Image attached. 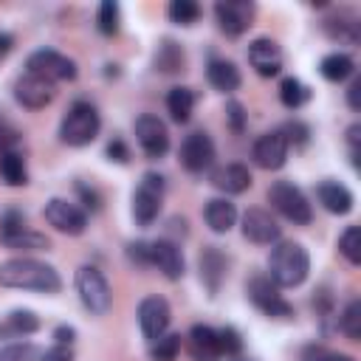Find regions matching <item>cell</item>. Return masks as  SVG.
Segmentation results:
<instances>
[{
    "instance_id": "obj_50",
    "label": "cell",
    "mask_w": 361,
    "mask_h": 361,
    "mask_svg": "<svg viewBox=\"0 0 361 361\" xmlns=\"http://www.w3.org/2000/svg\"><path fill=\"white\" fill-rule=\"evenodd\" d=\"M358 141H361V127L353 124V127L347 130V144H350V155H353V164H355V166H358Z\"/></svg>"
},
{
    "instance_id": "obj_24",
    "label": "cell",
    "mask_w": 361,
    "mask_h": 361,
    "mask_svg": "<svg viewBox=\"0 0 361 361\" xmlns=\"http://www.w3.org/2000/svg\"><path fill=\"white\" fill-rule=\"evenodd\" d=\"M203 220L214 234H226L237 223V206L228 197H212L203 209Z\"/></svg>"
},
{
    "instance_id": "obj_48",
    "label": "cell",
    "mask_w": 361,
    "mask_h": 361,
    "mask_svg": "<svg viewBox=\"0 0 361 361\" xmlns=\"http://www.w3.org/2000/svg\"><path fill=\"white\" fill-rule=\"evenodd\" d=\"M107 158L116 161V164H127V161H130V149H127V144H124L121 138H113V141L107 144Z\"/></svg>"
},
{
    "instance_id": "obj_5",
    "label": "cell",
    "mask_w": 361,
    "mask_h": 361,
    "mask_svg": "<svg viewBox=\"0 0 361 361\" xmlns=\"http://www.w3.org/2000/svg\"><path fill=\"white\" fill-rule=\"evenodd\" d=\"M268 203L274 206L276 214H282L293 226H307L313 220V209H310L305 192L290 180H276L268 189Z\"/></svg>"
},
{
    "instance_id": "obj_52",
    "label": "cell",
    "mask_w": 361,
    "mask_h": 361,
    "mask_svg": "<svg viewBox=\"0 0 361 361\" xmlns=\"http://www.w3.org/2000/svg\"><path fill=\"white\" fill-rule=\"evenodd\" d=\"M14 48V37L11 34H0V59H6Z\"/></svg>"
},
{
    "instance_id": "obj_44",
    "label": "cell",
    "mask_w": 361,
    "mask_h": 361,
    "mask_svg": "<svg viewBox=\"0 0 361 361\" xmlns=\"http://www.w3.org/2000/svg\"><path fill=\"white\" fill-rule=\"evenodd\" d=\"M17 144H20V130H17L11 121L0 118V155L17 149Z\"/></svg>"
},
{
    "instance_id": "obj_12",
    "label": "cell",
    "mask_w": 361,
    "mask_h": 361,
    "mask_svg": "<svg viewBox=\"0 0 361 361\" xmlns=\"http://www.w3.org/2000/svg\"><path fill=\"white\" fill-rule=\"evenodd\" d=\"M169 322H172V310L169 302L164 296H144L138 305V324L147 341L161 338L164 333H169Z\"/></svg>"
},
{
    "instance_id": "obj_27",
    "label": "cell",
    "mask_w": 361,
    "mask_h": 361,
    "mask_svg": "<svg viewBox=\"0 0 361 361\" xmlns=\"http://www.w3.org/2000/svg\"><path fill=\"white\" fill-rule=\"evenodd\" d=\"M186 65V51L175 39H164L152 54V68L158 73H178Z\"/></svg>"
},
{
    "instance_id": "obj_20",
    "label": "cell",
    "mask_w": 361,
    "mask_h": 361,
    "mask_svg": "<svg viewBox=\"0 0 361 361\" xmlns=\"http://www.w3.org/2000/svg\"><path fill=\"white\" fill-rule=\"evenodd\" d=\"M200 282L206 285L209 296H217L223 279H226V271H228V259L226 254L217 248V245H206L203 254H200Z\"/></svg>"
},
{
    "instance_id": "obj_29",
    "label": "cell",
    "mask_w": 361,
    "mask_h": 361,
    "mask_svg": "<svg viewBox=\"0 0 361 361\" xmlns=\"http://www.w3.org/2000/svg\"><path fill=\"white\" fill-rule=\"evenodd\" d=\"M319 73L327 79V82H344L355 73V62L350 54H341V51H333L327 56H322L319 62Z\"/></svg>"
},
{
    "instance_id": "obj_40",
    "label": "cell",
    "mask_w": 361,
    "mask_h": 361,
    "mask_svg": "<svg viewBox=\"0 0 361 361\" xmlns=\"http://www.w3.org/2000/svg\"><path fill=\"white\" fill-rule=\"evenodd\" d=\"M37 347L31 341H14L0 347V361H37Z\"/></svg>"
},
{
    "instance_id": "obj_53",
    "label": "cell",
    "mask_w": 361,
    "mask_h": 361,
    "mask_svg": "<svg viewBox=\"0 0 361 361\" xmlns=\"http://www.w3.org/2000/svg\"><path fill=\"white\" fill-rule=\"evenodd\" d=\"M237 361H251V358H237Z\"/></svg>"
},
{
    "instance_id": "obj_1",
    "label": "cell",
    "mask_w": 361,
    "mask_h": 361,
    "mask_svg": "<svg viewBox=\"0 0 361 361\" xmlns=\"http://www.w3.org/2000/svg\"><path fill=\"white\" fill-rule=\"evenodd\" d=\"M0 288L37 290V293H59L62 276L48 262H39L34 257H14V259L0 262Z\"/></svg>"
},
{
    "instance_id": "obj_33",
    "label": "cell",
    "mask_w": 361,
    "mask_h": 361,
    "mask_svg": "<svg viewBox=\"0 0 361 361\" xmlns=\"http://www.w3.org/2000/svg\"><path fill=\"white\" fill-rule=\"evenodd\" d=\"M180 344H183L180 333H164L161 338L149 341V358L152 361H175L180 353Z\"/></svg>"
},
{
    "instance_id": "obj_38",
    "label": "cell",
    "mask_w": 361,
    "mask_h": 361,
    "mask_svg": "<svg viewBox=\"0 0 361 361\" xmlns=\"http://www.w3.org/2000/svg\"><path fill=\"white\" fill-rule=\"evenodd\" d=\"M279 133H282L288 149H290V147H293V149H302V147H307V141H310V127H307L305 121H299V118L285 121V124L279 127Z\"/></svg>"
},
{
    "instance_id": "obj_6",
    "label": "cell",
    "mask_w": 361,
    "mask_h": 361,
    "mask_svg": "<svg viewBox=\"0 0 361 361\" xmlns=\"http://www.w3.org/2000/svg\"><path fill=\"white\" fill-rule=\"evenodd\" d=\"M76 293H79V302L85 305L87 313L93 316H104L113 305V293H110V285L104 279V274L96 268V265H79L76 271Z\"/></svg>"
},
{
    "instance_id": "obj_23",
    "label": "cell",
    "mask_w": 361,
    "mask_h": 361,
    "mask_svg": "<svg viewBox=\"0 0 361 361\" xmlns=\"http://www.w3.org/2000/svg\"><path fill=\"white\" fill-rule=\"evenodd\" d=\"M316 197H319V203L330 214H350L353 212V203H355L353 192L344 183H338V180H322L316 186Z\"/></svg>"
},
{
    "instance_id": "obj_31",
    "label": "cell",
    "mask_w": 361,
    "mask_h": 361,
    "mask_svg": "<svg viewBox=\"0 0 361 361\" xmlns=\"http://www.w3.org/2000/svg\"><path fill=\"white\" fill-rule=\"evenodd\" d=\"M279 102L288 110H299V107H305L310 102V87L296 76H285L279 82Z\"/></svg>"
},
{
    "instance_id": "obj_39",
    "label": "cell",
    "mask_w": 361,
    "mask_h": 361,
    "mask_svg": "<svg viewBox=\"0 0 361 361\" xmlns=\"http://www.w3.org/2000/svg\"><path fill=\"white\" fill-rule=\"evenodd\" d=\"M217 344H220V355L237 358V355L243 353V336H240V330L231 327V324H226V327L217 330Z\"/></svg>"
},
{
    "instance_id": "obj_17",
    "label": "cell",
    "mask_w": 361,
    "mask_h": 361,
    "mask_svg": "<svg viewBox=\"0 0 361 361\" xmlns=\"http://www.w3.org/2000/svg\"><path fill=\"white\" fill-rule=\"evenodd\" d=\"M248 65H251L259 76H265V79L276 76V73L282 71V48H279V42L271 39V37H257V39H251V42H248Z\"/></svg>"
},
{
    "instance_id": "obj_9",
    "label": "cell",
    "mask_w": 361,
    "mask_h": 361,
    "mask_svg": "<svg viewBox=\"0 0 361 361\" xmlns=\"http://www.w3.org/2000/svg\"><path fill=\"white\" fill-rule=\"evenodd\" d=\"M42 214H45V220L56 231H62L68 237H79L87 228V212L82 206H76L73 200H65V197H51L45 203V212Z\"/></svg>"
},
{
    "instance_id": "obj_49",
    "label": "cell",
    "mask_w": 361,
    "mask_h": 361,
    "mask_svg": "<svg viewBox=\"0 0 361 361\" xmlns=\"http://www.w3.org/2000/svg\"><path fill=\"white\" fill-rule=\"evenodd\" d=\"M347 104H350V110H361V79H353L350 82V87H347Z\"/></svg>"
},
{
    "instance_id": "obj_51",
    "label": "cell",
    "mask_w": 361,
    "mask_h": 361,
    "mask_svg": "<svg viewBox=\"0 0 361 361\" xmlns=\"http://www.w3.org/2000/svg\"><path fill=\"white\" fill-rule=\"evenodd\" d=\"M54 338H56V344H73L76 330H73V327H68V324H59V327L54 330Z\"/></svg>"
},
{
    "instance_id": "obj_21",
    "label": "cell",
    "mask_w": 361,
    "mask_h": 361,
    "mask_svg": "<svg viewBox=\"0 0 361 361\" xmlns=\"http://www.w3.org/2000/svg\"><path fill=\"white\" fill-rule=\"evenodd\" d=\"M186 347L192 361H220V344H217V330L209 324H192L186 333Z\"/></svg>"
},
{
    "instance_id": "obj_22",
    "label": "cell",
    "mask_w": 361,
    "mask_h": 361,
    "mask_svg": "<svg viewBox=\"0 0 361 361\" xmlns=\"http://www.w3.org/2000/svg\"><path fill=\"white\" fill-rule=\"evenodd\" d=\"M209 180H212L214 189H220L226 195H243L251 186V172L243 164H226V166L212 169Z\"/></svg>"
},
{
    "instance_id": "obj_36",
    "label": "cell",
    "mask_w": 361,
    "mask_h": 361,
    "mask_svg": "<svg viewBox=\"0 0 361 361\" xmlns=\"http://www.w3.org/2000/svg\"><path fill=\"white\" fill-rule=\"evenodd\" d=\"M166 14L175 25H195L200 20V6L195 0H172Z\"/></svg>"
},
{
    "instance_id": "obj_25",
    "label": "cell",
    "mask_w": 361,
    "mask_h": 361,
    "mask_svg": "<svg viewBox=\"0 0 361 361\" xmlns=\"http://www.w3.org/2000/svg\"><path fill=\"white\" fill-rule=\"evenodd\" d=\"M42 327L39 316L34 310H11L0 319V338H25Z\"/></svg>"
},
{
    "instance_id": "obj_13",
    "label": "cell",
    "mask_w": 361,
    "mask_h": 361,
    "mask_svg": "<svg viewBox=\"0 0 361 361\" xmlns=\"http://www.w3.org/2000/svg\"><path fill=\"white\" fill-rule=\"evenodd\" d=\"M135 138H138L147 158H164L169 149V130L152 113H144L135 118Z\"/></svg>"
},
{
    "instance_id": "obj_15",
    "label": "cell",
    "mask_w": 361,
    "mask_h": 361,
    "mask_svg": "<svg viewBox=\"0 0 361 361\" xmlns=\"http://www.w3.org/2000/svg\"><path fill=\"white\" fill-rule=\"evenodd\" d=\"M251 158H254V164H257L259 169H265V172L282 169L285 161H288V144H285L282 133H279V130L262 133V135L254 141V147H251Z\"/></svg>"
},
{
    "instance_id": "obj_4",
    "label": "cell",
    "mask_w": 361,
    "mask_h": 361,
    "mask_svg": "<svg viewBox=\"0 0 361 361\" xmlns=\"http://www.w3.org/2000/svg\"><path fill=\"white\" fill-rule=\"evenodd\" d=\"M164 192H166V180L158 172H144L135 192H133V217L141 228L152 226L161 214L164 206Z\"/></svg>"
},
{
    "instance_id": "obj_37",
    "label": "cell",
    "mask_w": 361,
    "mask_h": 361,
    "mask_svg": "<svg viewBox=\"0 0 361 361\" xmlns=\"http://www.w3.org/2000/svg\"><path fill=\"white\" fill-rule=\"evenodd\" d=\"M96 25H99V31H102L104 37H113V34H118V25H121V8H118V3H113V0H104V3L99 6V14H96Z\"/></svg>"
},
{
    "instance_id": "obj_10",
    "label": "cell",
    "mask_w": 361,
    "mask_h": 361,
    "mask_svg": "<svg viewBox=\"0 0 361 361\" xmlns=\"http://www.w3.org/2000/svg\"><path fill=\"white\" fill-rule=\"evenodd\" d=\"M254 3L251 0H220L214 3V20L226 37H243L254 23Z\"/></svg>"
},
{
    "instance_id": "obj_42",
    "label": "cell",
    "mask_w": 361,
    "mask_h": 361,
    "mask_svg": "<svg viewBox=\"0 0 361 361\" xmlns=\"http://www.w3.org/2000/svg\"><path fill=\"white\" fill-rule=\"evenodd\" d=\"M302 361H355V358L344 355V353H336V350H327L322 344H310V347H305Z\"/></svg>"
},
{
    "instance_id": "obj_11",
    "label": "cell",
    "mask_w": 361,
    "mask_h": 361,
    "mask_svg": "<svg viewBox=\"0 0 361 361\" xmlns=\"http://www.w3.org/2000/svg\"><path fill=\"white\" fill-rule=\"evenodd\" d=\"M178 158H180V166L186 172L200 175L203 169H209L214 164V141L209 138V133L195 130L183 138V144L178 149Z\"/></svg>"
},
{
    "instance_id": "obj_41",
    "label": "cell",
    "mask_w": 361,
    "mask_h": 361,
    "mask_svg": "<svg viewBox=\"0 0 361 361\" xmlns=\"http://www.w3.org/2000/svg\"><path fill=\"white\" fill-rule=\"evenodd\" d=\"M25 228V214L20 209H6L0 214V240L8 237V234H17Z\"/></svg>"
},
{
    "instance_id": "obj_47",
    "label": "cell",
    "mask_w": 361,
    "mask_h": 361,
    "mask_svg": "<svg viewBox=\"0 0 361 361\" xmlns=\"http://www.w3.org/2000/svg\"><path fill=\"white\" fill-rule=\"evenodd\" d=\"M76 192H79V197H82V203L90 209V212H99L102 209V195L93 189V186H87V183H76Z\"/></svg>"
},
{
    "instance_id": "obj_32",
    "label": "cell",
    "mask_w": 361,
    "mask_h": 361,
    "mask_svg": "<svg viewBox=\"0 0 361 361\" xmlns=\"http://www.w3.org/2000/svg\"><path fill=\"white\" fill-rule=\"evenodd\" d=\"M0 243H3L6 248H11V251H45V248H51V240H48L45 234L28 228V226H25L23 231H17V234L3 237Z\"/></svg>"
},
{
    "instance_id": "obj_43",
    "label": "cell",
    "mask_w": 361,
    "mask_h": 361,
    "mask_svg": "<svg viewBox=\"0 0 361 361\" xmlns=\"http://www.w3.org/2000/svg\"><path fill=\"white\" fill-rule=\"evenodd\" d=\"M226 118H228V127H231L234 133H243L245 124H248V113H245V107H243L240 102H234V99L226 104Z\"/></svg>"
},
{
    "instance_id": "obj_30",
    "label": "cell",
    "mask_w": 361,
    "mask_h": 361,
    "mask_svg": "<svg viewBox=\"0 0 361 361\" xmlns=\"http://www.w3.org/2000/svg\"><path fill=\"white\" fill-rule=\"evenodd\" d=\"M0 178L6 186H25L28 183V166L17 149L0 155Z\"/></svg>"
},
{
    "instance_id": "obj_19",
    "label": "cell",
    "mask_w": 361,
    "mask_h": 361,
    "mask_svg": "<svg viewBox=\"0 0 361 361\" xmlns=\"http://www.w3.org/2000/svg\"><path fill=\"white\" fill-rule=\"evenodd\" d=\"M322 31L327 34V39L338 42V45H358L361 39V23L353 11H333L322 20Z\"/></svg>"
},
{
    "instance_id": "obj_46",
    "label": "cell",
    "mask_w": 361,
    "mask_h": 361,
    "mask_svg": "<svg viewBox=\"0 0 361 361\" xmlns=\"http://www.w3.org/2000/svg\"><path fill=\"white\" fill-rule=\"evenodd\" d=\"M37 361H73V350L71 344H54L45 353H39Z\"/></svg>"
},
{
    "instance_id": "obj_18",
    "label": "cell",
    "mask_w": 361,
    "mask_h": 361,
    "mask_svg": "<svg viewBox=\"0 0 361 361\" xmlns=\"http://www.w3.org/2000/svg\"><path fill=\"white\" fill-rule=\"evenodd\" d=\"M243 237L251 240V243H257V245H274V243H279L282 228L271 217V212L254 206V209H248L243 214Z\"/></svg>"
},
{
    "instance_id": "obj_7",
    "label": "cell",
    "mask_w": 361,
    "mask_h": 361,
    "mask_svg": "<svg viewBox=\"0 0 361 361\" xmlns=\"http://www.w3.org/2000/svg\"><path fill=\"white\" fill-rule=\"evenodd\" d=\"M282 288H276L271 279H268V274L262 276H251L248 279V285H245V293H248V299H251V305L259 310V313H265V316H271V319H293V305L279 293Z\"/></svg>"
},
{
    "instance_id": "obj_3",
    "label": "cell",
    "mask_w": 361,
    "mask_h": 361,
    "mask_svg": "<svg viewBox=\"0 0 361 361\" xmlns=\"http://www.w3.org/2000/svg\"><path fill=\"white\" fill-rule=\"evenodd\" d=\"M99 130H102V116L96 104L85 99H76L59 121V138L68 147H87L90 141H96Z\"/></svg>"
},
{
    "instance_id": "obj_35",
    "label": "cell",
    "mask_w": 361,
    "mask_h": 361,
    "mask_svg": "<svg viewBox=\"0 0 361 361\" xmlns=\"http://www.w3.org/2000/svg\"><path fill=\"white\" fill-rule=\"evenodd\" d=\"M338 254L350 265H361V228L358 226H347L344 228V234L338 237Z\"/></svg>"
},
{
    "instance_id": "obj_8",
    "label": "cell",
    "mask_w": 361,
    "mask_h": 361,
    "mask_svg": "<svg viewBox=\"0 0 361 361\" xmlns=\"http://www.w3.org/2000/svg\"><path fill=\"white\" fill-rule=\"evenodd\" d=\"M25 68H28V73H37V76H42V79H48L54 85L56 82H73L76 73H79L76 62L71 56L54 51V48H39V51L28 54Z\"/></svg>"
},
{
    "instance_id": "obj_2",
    "label": "cell",
    "mask_w": 361,
    "mask_h": 361,
    "mask_svg": "<svg viewBox=\"0 0 361 361\" xmlns=\"http://www.w3.org/2000/svg\"><path fill=\"white\" fill-rule=\"evenodd\" d=\"M310 274V254L302 243L279 240L268 257V279L276 288H299Z\"/></svg>"
},
{
    "instance_id": "obj_26",
    "label": "cell",
    "mask_w": 361,
    "mask_h": 361,
    "mask_svg": "<svg viewBox=\"0 0 361 361\" xmlns=\"http://www.w3.org/2000/svg\"><path fill=\"white\" fill-rule=\"evenodd\" d=\"M206 79L220 93H234L240 87V82H243L240 68L231 59H212L209 68H206Z\"/></svg>"
},
{
    "instance_id": "obj_45",
    "label": "cell",
    "mask_w": 361,
    "mask_h": 361,
    "mask_svg": "<svg viewBox=\"0 0 361 361\" xmlns=\"http://www.w3.org/2000/svg\"><path fill=\"white\" fill-rule=\"evenodd\" d=\"M127 257L130 262H135L138 268H147L149 265V243L147 240H135L127 245Z\"/></svg>"
},
{
    "instance_id": "obj_28",
    "label": "cell",
    "mask_w": 361,
    "mask_h": 361,
    "mask_svg": "<svg viewBox=\"0 0 361 361\" xmlns=\"http://www.w3.org/2000/svg\"><path fill=\"white\" fill-rule=\"evenodd\" d=\"M195 102H197L195 90H192V87H183V85H178V87H172V90L166 93V113L172 116V121H178V124H186V121L192 118Z\"/></svg>"
},
{
    "instance_id": "obj_16",
    "label": "cell",
    "mask_w": 361,
    "mask_h": 361,
    "mask_svg": "<svg viewBox=\"0 0 361 361\" xmlns=\"http://www.w3.org/2000/svg\"><path fill=\"white\" fill-rule=\"evenodd\" d=\"M149 265L158 268L169 282L180 279L183 271H186V262H183V251L175 240L169 237H161V240H152L149 243Z\"/></svg>"
},
{
    "instance_id": "obj_34",
    "label": "cell",
    "mask_w": 361,
    "mask_h": 361,
    "mask_svg": "<svg viewBox=\"0 0 361 361\" xmlns=\"http://www.w3.org/2000/svg\"><path fill=\"white\" fill-rule=\"evenodd\" d=\"M338 327L350 341H361V299H350L347 302V307L341 310Z\"/></svg>"
},
{
    "instance_id": "obj_14",
    "label": "cell",
    "mask_w": 361,
    "mask_h": 361,
    "mask_svg": "<svg viewBox=\"0 0 361 361\" xmlns=\"http://www.w3.org/2000/svg\"><path fill=\"white\" fill-rule=\"evenodd\" d=\"M54 96H56L54 82L42 79V76H37V73H28V71H25V73L14 82V99H17L23 107H28V110H42L45 104L54 102Z\"/></svg>"
}]
</instances>
